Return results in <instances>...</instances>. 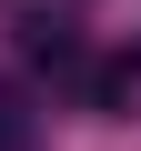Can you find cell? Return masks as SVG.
<instances>
[{
  "label": "cell",
  "instance_id": "cell-1",
  "mask_svg": "<svg viewBox=\"0 0 141 151\" xmlns=\"http://www.w3.org/2000/svg\"><path fill=\"white\" fill-rule=\"evenodd\" d=\"M20 50L40 70H81V20H60V10H30L20 20Z\"/></svg>",
  "mask_w": 141,
  "mask_h": 151
},
{
  "label": "cell",
  "instance_id": "cell-2",
  "mask_svg": "<svg viewBox=\"0 0 141 151\" xmlns=\"http://www.w3.org/2000/svg\"><path fill=\"white\" fill-rule=\"evenodd\" d=\"M30 131H40L30 101H20V91H0V151H30Z\"/></svg>",
  "mask_w": 141,
  "mask_h": 151
}]
</instances>
